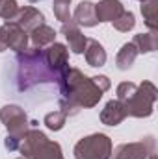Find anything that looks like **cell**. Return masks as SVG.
Here are the masks:
<instances>
[{
    "label": "cell",
    "instance_id": "1",
    "mask_svg": "<svg viewBox=\"0 0 158 159\" xmlns=\"http://www.w3.org/2000/svg\"><path fill=\"white\" fill-rule=\"evenodd\" d=\"M60 111L65 117L78 115L82 107H95L102 98V91L95 85L93 78H87L82 70L75 67H67L60 76Z\"/></svg>",
    "mask_w": 158,
    "mask_h": 159
},
{
    "label": "cell",
    "instance_id": "30",
    "mask_svg": "<svg viewBox=\"0 0 158 159\" xmlns=\"http://www.w3.org/2000/svg\"><path fill=\"white\" fill-rule=\"evenodd\" d=\"M30 2H41V0H30Z\"/></svg>",
    "mask_w": 158,
    "mask_h": 159
},
{
    "label": "cell",
    "instance_id": "12",
    "mask_svg": "<svg viewBox=\"0 0 158 159\" xmlns=\"http://www.w3.org/2000/svg\"><path fill=\"white\" fill-rule=\"evenodd\" d=\"M71 19H73L75 24L84 26V28H93V26L99 24L97 13H95V4L89 2V0H82L80 2L77 6V9H75V13L71 15Z\"/></svg>",
    "mask_w": 158,
    "mask_h": 159
},
{
    "label": "cell",
    "instance_id": "23",
    "mask_svg": "<svg viewBox=\"0 0 158 159\" xmlns=\"http://www.w3.org/2000/svg\"><path fill=\"white\" fill-rule=\"evenodd\" d=\"M17 9H19L17 0H0V19H4V20L13 19Z\"/></svg>",
    "mask_w": 158,
    "mask_h": 159
},
{
    "label": "cell",
    "instance_id": "22",
    "mask_svg": "<svg viewBox=\"0 0 158 159\" xmlns=\"http://www.w3.org/2000/svg\"><path fill=\"white\" fill-rule=\"evenodd\" d=\"M136 89H138V85L136 83H132V81H121L117 85V89H116V94H117V100L119 102H128L132 96H134V93H136Z\"/></svg>",
    "mask_w": 158,
    "mask_h": 159
},
{
    "label": "cell",
    "instance_id": "18",
    "mask_svg": "<svg viewBox=\"0 0 158 159\" xmlns=\"http://www.w3.org/2000/svg\"><path fill=\"white\" fill-rule=\"evenodd\" d=\"M132 44L136 46L138 54H149V52H155V50L158 48V34L156 32L138 34V35H134Z\"/></svg>",
    "mask_w": 158,
    "mask_h": 159
},
{
    "label": "cell",
    "instance_id": "21",
    "mask_svg": "<svg viewBox=\"0 0 158 159\" xmlns=\"http://www.w3.org/2000/svg\"><path fill=\"white\" fill-rule=\"evenodd\" d=\"M112 24H114V28H116L117 32L126 34V32H130V30L136 26V17H134V13H132V11H123V13L119 15Z\"/></svg>",
    "mask_w": 158,
    "mask_h": 159
},
{
    "label": "cell",
    "instance_id": "29",
    "mask_svg": "<svg viewBox=\"0 0 158 159\" xmlns=\"http://www.w3.org/2000/svg\"><path fill=\"white\" fill-rule=\"evenodd\" d=\"M4 50H6V46H4V44H2V41H0V52H4Z\"/></svg>",
    "mask_w": 158,
    "mask_h": 159
},
{
    "label": "cell",
    "instance_id": "20",
    "mask_svg": "<svg viewBox=\"0 0 158 159\" xmlns=\"http://www.w3.org/2000/svg\"><path fill=\"white\" fill-rule=\"evenodd\" d=\"M65 120H67V117H65L60 109H56V111L47 113L45 119H43V122H45V126H47L50 131H60V129L65 126Z\"/></svg>",
    "mask_w": 158,
    "mask_h": 159
},
{
    "label": "cell",
    "instance_id": "13",
    "mask_svg": "<svg viewBox=\"0 0 158 159\" xmlns=\"http://www.w3.org/2000/svg\"><path fill=\"white\" fill-rule=\"evenodd\" d=\"M126 117H128L126 115V109H125L123 102H119V100L106 102L104 109L101 111V122L104 126H119Z\"/></svg>",
    "mask_w": 158,
    "mask_h": 159
},
{
    "label": "cell",
    "instance_id": "32",
    "mask_svg": "<svg viewBox=\"0 0 158 159\" xmlns=\"http://www.w3.org/2000/svg\"><path fill=\"white\" fill-rule=\"evenodd\" d=\"M140 2H141V0H140Z\"/></svg>",
    "mask_w": 158,
    "mask_h": 159
},
{
    "label": "cell",
    "instance_id": "9",
    "mask_svg": "<svg viewBox=\"0 0 158 159\" xmlns=\"http://www.w3.org/2000/svg\"><path fill=\"white\" fill-rule=\"evenodd\" d=\"M43 57H45L48 69L58 76L69 67V50L62 43H52L47 48H43Z\"/></svg>",
    "mask_w": 158,
    "mask_h": 159
},
{
    "label": "cell",
    "instance_id": "10",
    "mask_svg": "<svg viewBox=\"0 0 158 159\" xmlns=\"http://www.w3.org/2000/svg\"><path fill=\"white\" fill-rule=\"evenodd\" d=\"M9 22L17 24L21 30H24L26 34H30L37 26L45 24V15L41 13L37 7H34V6H22V7L17 9V13L13 15V19H9Z\"/></svg>",
    "mask_w": 158,
    "mask_h": 159
},
{
    "label": "cell",
    "instance_id": "17",
    "mask_svg": "<svg viewBox=\"0 0 158 159\" xmlns=\"http://www.w3.org/2000/svg\"><path fill=\"white\" fill-rule=\"evenodd\" d=\"M136 57H138L136 46H134L132 43H125V44L121 46V50L117 52V56H116V65H117L119 70H128V69L134 65Z\"/></svg>",
    "mask_w": 158,
    "mask_h": 159
},
{
    "label": "cell",
    "instance_id": "5",
    "mask_svg": "<svg viewBox=\"0 0 158 159\" xmlns=\"http://www.w3.org/2000/svg\"><path fill=\"white\" fill-rule=\"evenodd\" d=\"M112 139L104 133H91L80 139L75 144V159H110L112 156Z\"/></svg>",
    "mask_w": 158,
    "mask_h": 159
},
{
    "label": "cell",
    "instance_id": "8",
    "mask_svg": "<svg viewBox=\"0 0 158 159\" xmlns=\"http://www.w3.org/2000/svg\"><path fill=\"white\" fill-rule=\"evenodd\" d=\"M0 41L2 44L6 46V50H13V52H22L28 48V43H30V37L24 30H21L17 24L6 20L2 26H0Z\"/></svg>",
    "mask_w": 158,
    "mask_h": 159
},
{
    "label": "cell",
    "instance_id": "28",
    "mask_svg": "<svg viewBox=\"0 0 158 159\" xmlns=\"http://www.w3.org/2000/svg\"><path fill=\"white\" fill-rule=\"evenodd\" d=\"M147 159H158V157H156V154L153 152V154H151V156H149V157H147Z\"/></svg>",
    "mask_w": 158,
    "mask_h": 159
},
{
    "label": "cell",
    "instance_id": "4",
    "mask_svg": "<svg viewBox=\"0 0 158 159\" xmlns=\"http://www.w3.org/2000/svg\"><path fill=\"white\" fill-rule=\"evenodd\" d=\"M158 98V89L155 87V83L151 81H141L134 93V96L125 102V109L126 115L136 117V119H147L153 115L155 111V102Z\"/></svg>",
    "mask_w": 158,
    "mask_h": 159
},
{
    "label": "cell",
    "instance_id": "6",
    "mask_svg": "<svg viewBox=\"0 0 158 159\" xmlns=\"http://www.w3.org/2000/svg\"><path fill=\"white\" fill-rule=\"evenodd\" d=\"M0 120L7 129V135L17 137V139H22L24 133L30 129L28 117H26L24 109L21 106H15V104H7L0 109Z\"/></svg>",
    "mask_w": 158,
    "mask_h": 159
},
{
    "label": "cell",
    "instance_id": "3",
    "mask_svg": "<svg viewBox=\"0 0 158 159\" xmlns=\"http://www.w3.org/2000/svg\"><path fill=\"white\" fill-rule=\"evenodd\" d=\"M19 152L26 159H63L62 146L36 128H30L24 133L19 144Z\"/></svg>",
    "mask_w": 158,
    "mask_h": 159
},
{
    "label": "cell",
    "instance_id": "11",
    "mask_svg": "<svg viewBox=\"0 0 158 159\" xmlns=\"http://www.w3.org/2000/svg\"><path fill=\"white\" fill-rule=\"evenodd\" d=\"M62 34H63V37L67 39V43H69V50H71L73 54H84L87 37L82 34V30H80L78 24H75L73 20L62 24Z\"/></svg>",
    "mask_w": 158,
    "mask_h": 159
},
{
    "label": "cell",
    "instance_id": "15",
    "mask_svg": "<svg viewBox=\"0 0 158 159\" xmlns=\"http://www.w3.org/2000/svg\"><path fill=\"white\" fill-rule=\"evenodd\" d=\"M84 56H86V61L89 67H102L108 59L106 56V50L104 46L95 39H87L86 41V50H84Z\"/></svg>",
    "mask_w": 158,
    "mask_h": 159
},
{
    "label": "cell",
    "instance_id": "2",
    "mask_svg": "<svg viewBox=\"0 0 158 159\" xmlns=\"http://www.w3.org/2000/svg\"><path fill=\"white\" fill-rule=\"evenodd\" d=\"M15 61H17L15 81L19 91H28L39 83L58 81V74H54L48 69L43 57V48L39 46H28L26 50L19 52Z\"/></svg>",
    "mask_w": 158,
    "mask_h": 159
},
{
    "label": "cell",
    "instance_id": "14",
    "mask_svg": "<svg viewBox=\"0 0 158 159\" xmlns=\"http://www.w3.org/2000/svg\"><path fill=\"white\" fill-rule=\"evenodd\" d=\"M123 11L125 7L119 0H101L99 4H95V13L99 22H114Z\"/></svg>",
    "mask_w": 158,
    "mask_h": 159
},
{
    "label": "cell",
    "instance_id": "24",
    "mask_svg": "<svg viewBox=\"0 0 158 159\" xmlns=\"http://www.w3.org/2000/svg\"><path fill=\"white\" fill-rule=\"evenodd\" d=\"M52 9H54V17H56L62 24H65V22L73 20V19H71L69 6H65V4H54V6H52Z\"/></svg>",
    "mask_w": 158,
    "mask_h": 159
},
{
    "label": "cell",
    "instance_id": "26",
    "mask_svg": "<svg viewBox=\"0 0 158 159\" xmlns=\"http://www.w3.org/2000/svg\"><path fill=\"white\" fill-rule=\"evenodd\" d=\"M19 144H21V139L11 137V135H7L6 141H4V146H6V150H9V152H17V150H19Z\"/></svg>",
    "mask_w": 158,
    "mask_h": 159
},
{
    "label": "cell",
    "instance_id": "19",
    "mask_svg": "<svg viewBox=\"0 0 158 159\" xmlns=\"http://www.w3.org/2000/svg\"><path fill=\"white\" fill-rule=\"evenodd\" d=\"M143 22L151 32L158 30V0H141Z\"/></svg>",
    "mask_w": 158,
    "mask_h": 159
},
{
    "label": "cell",
    "instance_id": "7",
    "mask_svg": "<svg viewBox=\"0 0 158 159\" xmlns=\"http://www.w3.org/2000/svg\"><path fill=\"white\" fill-rule=\"evenodd\" d=\"M155 152V139L145 137L138 143H125L112 150L110 159H147Z\"/></svg>",
    "mask_w": 158,
    "mask_h": 159
},
{
    "label": "cell",
    "instance_id": "25",
    "mask_svg": "<svg viewBox=\"0 0 158 159\" xmlns=\"http://www.w3.org/2000/svg\"><path fill=\"white\" fill-rule=\"evenodd\" d=\"M93 81H95V85L102 91V93H106L110 87H112V83H110V78L108 76H102V74H99V76H93Z\"/></svg>",
    "mask_w": 158,
    "mask_h": 159
},
{
    "label": "cell",
    "instance_id": "27",
    "mask_svg": "<svg viewBox=\"0 0 158 159\" xmlns=\"http://www.w3.org/2000/svg\"><path fill=\"white\" fill-rule=\"evenodd\" d=\"M54 4H65V6H69L71 0H54Z\"/></svg>",
    "mask_w": 158,
    "mask_h": 159
},
{
    "label": "cell",
    "instance_id": "16",
    "mask_svg": "<svg viewBox=\"0 0 158 159\" xmlns=\"http://www.w3.org/2000/svg\"><path fill=\"white\" fill-rule=\"evenodd\" d=\"M28 37L32 41V46H39V48H45L52 43H56V30L47 26V24H41L36 30H32L28 34Z\"/></svg>",
    "mask_w": 158,
    "mask_h": 159
},
{
    "label": "cell",
    "instance_id": "31",
    "mask_svg": "<svg viewBox=\"0 0 158 159\" xmlns=\"http://www.w3.org/2000/svg\"><path fill=\"white\" fill-rule=\"evenodd\" d=\"M17 159H26V157H22V156H21V157H17Z\"/></svg>",
    "mask_w": 158,
    "mask_h": 159
}]
</instances>
